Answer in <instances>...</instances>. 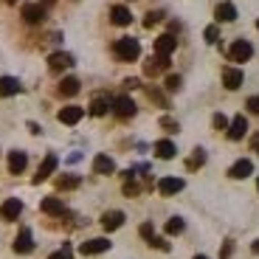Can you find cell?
<instances>
[{
    "label": "cell",
    "mask_w": 259,
    "mask_h": 259,
    "mask_svg": "<svg viewBox=\"0 0 259 259\" xmlns=\"http://www.w3.org/2000/svg\"><path fill=\"white\" fill-rule=\"evenodd\" d=\"M110 107H113V113H116L118 118H133V116H136V102H133L130 96H118V99H113Z\"/></svg>",
    "instance_id": "obj_4"
},
{
    "label": "cell",
    "mask_w": 259,
    "mask_h": 259,
    "mask_svg": "<svg viewBox=\"0 0 259 259\" xmlns=\"http://www.w3.org/2000/svg\"><path fill=\"white\" fill-rule=\"evenodd\" d=\"M253 57V46L248 39H234L231 48H228V59L231 62H248Z\"/></svg>",
    "instance_id": "obj_2"
},
{
    "label": "cell",
    "mask_w": 259,
    "mask_h": 259,
    "mask_svg": "<svg viewBox=\"0 0 259 259\" xmlns=\"http://www.w3.org/2000/svg\"><path fill=\"white\" fill-rule=\"evenodd\" d=\"M79 88H82V84H79L76 76H65L62 82H59L57 93H59V96H65V99H71V96H76V93H79Z\"/></svg>",
    "instance_id": "obj_17"
},
{
    "label": "cell",
    "mask_w": 259,
    "mask_h": 259,
    "mask_svg": "<svg viewBox=\"0 0 259 259\" xmlns=\"http://www.w3.org/2000/svg\"><path fill=\"white\" fill-rule=\"evenodd\" d=\"M14 251H17V253H31V251H34V237H31V228H20L17 240H14Z\"/></svg>",
    "instance_id": "obj_9"
},
{
    "label": "cell",
    "mask_w": 259,
    "mask_h": 259,
    "mask_svg": "<svg viewBox=\"0 0 259 259\" xmlns=\"http://www.w3.org/2000/svg\"><path fill=\"white\" fill-rule=\"evenodd\" d=\"M194 259H208V256H194Z\"/></svg>",
    "instance_id": "obj_46"
},
{
    "label": "cell",
    "mask_w": 259,
    "mask_h": 259,
    "mask_svg": "<svg viewBox=\"0 0 259 259\" xmlns=\"http://www.w3.org/2000/svg\"><path fill=\"white\" fill-rule=\"evenodd\" d=\"M245 107H248L251 113H256V116H259V96H251V99L245 102Z\"/></svg>",
    "instance_id": "obj_40"
},
{
    "label": "cell",
    "mask_w": 259,
    "mask_h": 259,
    "mask_svg": "<svg viewBox=\"0 0 259 259\" xmlns=\"http://www.w3.org/2000/svg\"><path fill=\"white\" fill-rule=\"evenodd\" d=\"M124 211H104V217H102V226H104V231H116V228H121L124 226Z\"/></svg>",
    "instance_id": "obj_20"
},
{
    "label": "cell",
    "mask_w": 259,
    "mask_h": 259,
    "mask_svg": "<svg viewBox=\"0 0 259 259\" xmlns=\"http://www.w3.org/2000/svg\"><path fill=\"white\" fill-rule=\"evenodd\" d=\"M256 189H259V178H256Z\"/></svg>",
    "instance_id": "obj_48"
},
{
    "label": "cell",
    "mask_w": 259,
    "mask_h": 259,
    "mask_svg": "<svg viewBox=\"0 0 259 259\" xmlns=\"http://www.w3.org/2000/svg\"><path fill=\"white\" fill-rule=\"evenodd\" d=\"M42 3H46V6H51V3H54V0H42Z\"/></svg>",
    "instance_id": "obj_45"
},
{
    "label": "cell",
    "mask_w": 259,
    "mask_h": 259,
    "mask_svg": "<svg viewBox=\"0 0 259 259\" xmlns=\"http://www.w3.org/2000/svg\"><path fill=\"white\" fill-rule=\"evenodd\" d=\"M183 228H186V223H183L181 217H169V220H166V234H172V237H175V234H181Z\"/></svg>",
    "instance_id": "obj_30"
},
{
    "label": "cell",
    "mask_w": 259,
    "mask_h": 259,
    "mask_svg": "<svg viewBox=\"0 0 259 259\" xmlns=\"http://www.w3.org/2000/svg\"><path fill=\"white\" fill-rule=\"evenodd\" d=\"M183 186H186V183H183L181 178H163V181L158 183V192H161L163 197H169V194H178V192H183Z\"/></svg>",
    "instance_id": "obj_14"
},
{
    "label": "cell",
    "mask_w": 259,
    "mask_h": 259,
    "mask_svg": "<svg viewBox=\"0 0 259 259\" xmlns=\"http://www.w3.org/2000/svg\"><path fill=\"white\" fill-rule=\"evenodd\" d=\"M23 91V84L14 76H0V96H17Z\"/></svg>",
    "instance_id": "obj_24"
},
{
    "label": "cell",
    "mask_w": 259,
    "mask_h": 259,
    "mask_svg": "<svg viewBox=\"0 0 259 259\" xmlns=\"http://www.w3.org/2000/svg\"><path fill=\"white\" fill-rule=\"evenodd\" d=\"M161 127L166 130V133H178V130H181L175 118H169V116H163V118H161Z\"/></svg>",
    "instance_id": "obj_35"
},
{
    "label": "cell",
    "mask_w": 259,
    "mask_h": 259,
    "mask_svg": "<svg viewBox=\"0 0 259 259\" xmlns=\"http://www.w3.org/2000/svg\"><path fill=\"white\" fill-rule=\"evenodd\" d=\"M256 28H259V20H256Z\"/></svg>",
    "instance_id": "obj_49"
},
{
    "label": "cell",
    "mask_w": 259,
    "mask_h": 259,
    "mask_svg": "<svg viewBox=\"0 0 259 259\" xmlns=\"http://www.w3.org/2000/svg\"><path fill=\"white\" fill-rule=\"evenodd\" d=\"M223 84H226L228 91H237L242 84V71L240 68H226V71H223Z\"/></svg>",
    "instance_id": "obj_23"
},
{
    "label": "cell",
    "mask_w": 259,
    "mask_h": 259,
    "mask_svg": "<svg viewBox=\"0 0 259 259\" xmlns=\"http://www.w3.org/2000/svg\"><path fill=\"white\" fill-rule=\"evenodd\" d=\"M39 208L46 214H54V217H62V214H68V208H65V203L59 200V197H46V200L39 203Z\"/></svg>",
    "instance_id": "obj_15"
},
{
    "label": "cell",
    "mask_w": 259,
    "mask_h": 259,
    "mask_svg": "<svg viewBox=\"0 0 259 259\" xmlns=\"http://www.w3.org/2000/svg\"><path fill=\"white\" fill-rule=\"evenodd\" d=\"M203 163H206V149L197 147V149H194V155L186 161V169H189V172H194V169H200Z\"/></svg>",
    "instance_id": "obj_27"
},
{
    "label": "cell",
    "mask_w": 259,
    "mask_h": 259,
    "mask_svg": "<svg viewBox=\"0 0 259 259\" xmlns=\"http://www.w3.org/2000/svg\"><path fill=\"white\" fill-rule=\"evenodd\" d=\"M20 17L26 20L28 26H37V23L46 20V6H39V3H26L23 12H20Z\"/></svg>",
    "instance_id": "obj_5"
},
{
    "label": "cell",
    "mask_w": 259,
    "mask_h": 259,
    "mask_svg": "<svg viewBox=\"0 0 259 259\" xmlns=\"http://www.w3.org/2000/svg\"><path fill=\"white\" fill-rule=\"evenodd\" d=\"M141 237H144V240H152V237H155V234H152V223H144V226H141Z\"/></svg>",
    "instance_id": "obj_41"
},
{
    "label": "cell",
    "mask_w": 259,
    "mask_h": 259,
    "mask_svg": "<svg viewBox=\"0 0 259 259\" xmlns=\"http://www.w3.org/2000/svg\"><path fill=\"white\" fill-rule=\"evenodd\" d=\"M228 175H231V178H237V181H242V178L253 175V163L248 161V158H240V161H237L231 169H228Z\"/></svg>",
    "instance_id": "obj_19"
},
{
    "label": "cell",
    "mask_w": 259,
    "mask_h": 259,
    "mask_svg": "<svg viewBox=\"0 0 259 259\" xmlns=\"http://www.w3.org/2000/svg\"><path fill=\"white\" fill-rule=\"evenodd\" d=\"M175 152H178V149H175V144H172V141H158L155 144V155L161 158V161H172Z\"/></svg>",
    "instance_id": "obj_25"
},
{
    "label": "cell",
    "mask_w": 259,
    "mask_h": 259,
    "mask_svg": "<svg viewBox=\"0 0 259 259\" xmlns=\"http://www.w3.org/2000/svg\"><path fill=\"white\" fill-rule=\"evenodd\" d=\"M124 88H127V91H133V88H141V82H138V79H127V82H124Z\"/></svg>",
    "instance_id": "obj_42"
},
{
    "label": "cell",
    "mask_w": 259,
    "mask_h": 259,
    "mask_svg": "<svg viewBox=\"0 0 259 259\" xmlns=\"http://www.w3.org/2000/svg\"><path fill=\"white\" fill-rule=\"evenodd\" d=\"M73 65V57L68 51H57V54H51L48 57V68H51L54 73H59V71H68Z\"/></svg>",
    "instance_id": "obj_6"
},
{
    "label": "cell",
    "mask_w": 259,
    "mask_h": 259,
    "mask_svg": "<svg viewBox=\"0 0 259 259\" xmlns=\"http://www.w3.org/2000/svg\"><path fill=\"white\" fill-rule=\"evenodd\" d=\"M217 37H220L217 26H208V28H206V42H211V46H214V42H217Z\"/></svg>",
    "instance_id": "obj_38"
},
{
    "label": "cell",
    "mask_w": 259,
    "mask_h": 259,
    "mask_svg": "<svg viewBox=\"0 0 259 259\" xmlns=\"http://www.w3.org/2000/svg\"><path fill=\"white\" fill-rule=\"evenodd\" d=\"M79 186V178L76 175H62V178H57V189H76Z\"/></svg>",
    "instance_id": "obj_29"
},
{
    "label": "cell",
    "mask_w": 259,
    "mask_h": 259,
    "mask_svg": "<svg viewBox=\"0 0 259 259\" xmlns=\"http://www.w3.org/2000/svg\"><path fill=\"white\" fill-rule=\"evenodd\" d=\"M133 178H136V172H124V194L127 197H138L141 194V183H136Z\"/></svg>",
    "instance_id": "obj_26"
},
{
    "label": "cell",
    "mask_w": 259,
    "mask_h": 259,
    "mask_svg": "<svg viewBox=\"0 0 259 259\" xmlns=\"http://www.w3.org/2000/svg\"><path fill=\"white\" fill-rule=\"evenodd\" d=\"M245 133H248L245 116H237L231 124H228V138H231V141H240V138H245Z\"/></svg>",
    "instance_id": "obj_16"
},
{
    "label": "cell",
    "mask_w": 259,
    "mask_h": 259,
    "mask_svg": "<svg viewBox=\"0 0 259 259\" xmlns=\"http://www.w3.org/2000/svg\"><path fill=\"white\" fill-rule=\"evenodd\" d=\"M251 251H253V253H259V240H256V242H253V245H251Z\"/></svg>",
    "instance_id": "obj_44"
},
{
    "label": "cell",
    "mask_w": 259,
    "mask_h": 259,
    "mask_svg": "<svg viewBox=\"0 0 259 259\" xmlns=\"http://www.w3.org/2000/svg\"><path fill=\"white\" fill-rule=\"evenodd\" d=\"M20 214H23V200H17V197H9V200L0 206V217H3V220H17Z\"/></svg>",
    "instance_id": "obj_8"
},
{
    "label": "cell",
    "mask_w": 259,
    "mask_h": 259,
    "mask_svg": "<svg viewBox=\"0 0 259 259\" xmlns=\"http://www.w3.org/2000/svg\"><path fill=\"white\" fill-rule=\"evenodd\" d=\"M113 54H116L121 62H136V59L141 57V46H138L136 37H121L116 46H113Z\"/></svg>",
    "instance_id": "obj_1"
},
{
    "label": "cell",
    "mask_w": 259,
    "mask_h": 259,
    "mask_svg": "<svg viewBox=\"0 0 259 259\" xmlns=\"http://www.w3.org/2000/svg\"><path fill=\"white\" fill-rule=\"evenodd\" d=\"M231 251H234V242L226 240V242H223V248H220V259H228V256H231Z\"/></svg>",
    "instance_id": "obj_39"
},
{
    "label": "cell",
    "mask_w": 259,
    "mask_h": 259,
    "mask_svg": "<svg viewBox=\"0 0 259 259\" xmlns=\"http://www.w3.org/2000/svg\"><path fill=\"white\" fill-rule=\"evenodd\" d=\"M214 17H217V23H234L237 20V6L234 3H220V6L214 9Z\"/></svg>",
    "instance_id": "obj_12"
},
{
    "label": "cell",
    "mask_w": 259,
    "mask_h": 259,
    "mask_svg": "<svg viewBox=\"0 0 259 259\" xmlns=\"http://www.w3.org/2000/svg\"><path fill=\"white\" fill-rule=\"evenodd\" d=\"M169 71V57H161V54H155V57H149L147 62H144V73L147 76H161V73Z\"/></svg>",
    "instance_id": "obj_3"
},
{
    "label": "cell",
    "mask_w": 259,
    "mask_h": 259,
    "mask_svg": "<svg viewBox=\"0 0 259 259\" xmlns=\"http://www.w3.org/2000/svg\"><path fill=\"white\" fill-rule=\"evenodd\" d=\"M6 3H17V0H6Z\"/></svg>",
    "instance_id": "obj_47"
},
{
    "label": "cell",
    "mask_w": 259,
    "mask_h": 259,
    "mask_svg": "<svg viewBox=\"0 0 259 259\" xmlns=\"http://www.w3.org/2000/svg\"><path fill=\"white\" fill-rule=\"evenodd\" d=\"M110 248V240H104V237H99V240H88L79 245V251L84 253V256H93V253H104Z\"/></svg>",
    "instance_id": "obj_10"
},
{
    "label": "cell",
    "mask_w": 259,
    "mask_h": 259,
    "mask_svg": "<svg viewBox=\"0 0 259 259\" xmlns=\"http://www.w3.org/2000/svg\"><path fill=\"white\" fill-rule=\"evenodd\" d=\"M26 166H28V155H26V152H20V149L9 152V172H12V175H23Z\"/></svg>",
    "instance_id": "obj_7"
},
{
    "label": "cell",
    "mask_w": 259,
    "mask_h": 259,
    "mask_svg": "<svg viewBox=\"0 0 259 259\" xmlns=\"http://www.w3.org/2000/svg\"><path fill=\"white\" fill-rule=\"evenodd\" d=\"M147 96L152 99V102H158L161 107H166V96H163L161 91H155V88H147Z\"/></svg>",
    "instance_id": "obj_32"
},
{
    "label": "cell",
    "mask_w": 259,
    "mask_h": 259,
    "mask_svg": "<svg viewBox=\"0 0 259 259\" xmlns=\"http://www.w3.org/2000/svg\"><path fill=\"white\" fill-rule=\"evenodd\" d=\"M251 149H253V152H259V133L251 138Z\"/></svg>",
    "instance_id": "obj_43"
},
{
    "label": "cell",
    "mask_w": 259,
    "mask_h": 259,
    "mask_svg": "<svg viewBox=\"0 0 259 259\" xmlns=\"http://www.w3.org/2000/svg\"><path fill=\"white\" fill-rule=\"evenodd\" d=\"M175 48H178V39L172 37V34H161V37L155 39V54H161V57H169Z\"/></svg>",
    "instance_id": "obj_13"
},
{
    "label": "cell",
    "mask_w": 259,
    "mask_h": 259,
    "mask_svg": "<svg viewBox=\"0 0 259 259\" xmlns=\"http://www.w3.org/2000/svg\"><path fill=\"white\" fill-rule=\"evenodd\" d=\"M71 256H73V248H71V245H62L57 253H51L48 259H71Z\"/></svg>",
    "instance_id": "obj_33"
},
{
    "label": "cell",
    "mask_w": 259,
    "mask_h": 259,
    "mask_svg": "<svg viewBox=\"0 0 259 259\" xmlns=\"http://www.w3.org/2000/svg\"><path fill=\"white\" fill-rule=\"evenodd\" d=\"M211 124H214V127H217V130H228V118L223 116V113H217V116L211 118Z\"/></svg>",
    "instance_id": "obj_37"
},
{
    "label": "cell",
    "mask_w": 259,
    "mask_h": 259,
    "mask_svg": "<svg viewBox=\"0 0 259 259\" xmlns=\"http://www.w3.org/2000/svg\"><path fill=\"white\" fill-rule=\"evenodd\" d=\"M54 169H57V155H46V161L39 163V169H37V178H34V183H42L46 178H51Z\"/></svg>",
    "instance_id": "obj_21"
},
{
    "label": "cell",
    "mask_w": 259,
    "mask_h": 259,
    "mask_svg": "<svg viewBox=\"0 0 259 259\" xmlns=\"http://www.w3.org/2000/svg\"><path fill=\"white\" fill-rule=\"evenodd\" d=\"M149 245L158 248V251H169V242L163 240V237H152V240H149Z\"/></svg>",
    "instance_id": "obj_36"
},
{
    "label": "cell",
    "mask_w": 259,
    "mask_h": 259,
    "mask_svg": "<svg viewBox=\"0 0 259 259\" xmlns=\"http://www.w3.org/2000/svg\"><path fill=\"white\" fill-rule=\"evenodd\" d=\"M181 84H183V79L178 76V73H169L166 82H163V88H166L169 93H178V91H181Z\"/></svg>",
    "instance_id": "obj_31"
},
{
    "label": "cell",
    "mask_w": 259,
    "mask_h": 259,
    "mask_svg": "<svg viewBox=\"0 0 259 259\" xmlns=\"http://www.w3.org/2000/svg\"><path fill=\"white\" fill-rule=\"evenodd\" d=\"M161 20H163V14H161V12H149L147 17H144V26H147V28H152L155 23H161Z\"/></svg>",
    "instance_id": "obj_34"
},
{
    "label": "cell",
    "mask_w": 259,
    "mask_h": 259,
    "mask_svg": "<svg viewBox=\"0 0 259 259\" xmlns=\"http://www.w3.org/2000/svg\"><path fill=\"white\" fill-rule=\"evenodd\" d=\"M110 23H113V26H130V23H133L130 9L127 6H113L110 9Z\"/></svg>",
    "instance_id": "obj_22"
},
{
    "label": "cell",
    "mask_w": 259,
    "mask_h": 259,
    "mask_svg": "<svg viewBox=\"0 0 259 259\" xmlns=\"http://www.w3.org/2000/svg\"><path fill=\"white\" fill-rule=\"evenodd\" d=\"M82 116H84V110H82V107H76V104H68V107L59 110V121H62V124H79V121H82Z\"/></svg>",
    "instance_id": "obj_11"
},
{
    "label": "cell",
    "mask_w": 259,
    "mask_h": 259,
    "mask_svg": "<svg viewBox=\"0 0 259 259\" xmlns=\"http://www.w3.org/2000/svg\"><path fill=\"white\" fill-rule=\"evenodd\" d=\"M107 110H110V102H107L104 96H96L91 102V116H104Z\"/></svg>",
    "instance_id": "obj_28"
},
{
    "label": "cell",
    "mask_w": 259,
    "mask_h": 259,
    "mask_svg": "<svg viewBox=\"0 0 259 259\" xmlns=\"http://www.w3.org/2000/svg\"><path fill=\"white\" fill-rule=\"evenodd\" d=\"M93 169H96V175H113L116 172V161L110 155H96L93 158Z\"/></svg>",
    "instance_id": "obj_18"
}]
</instances>
